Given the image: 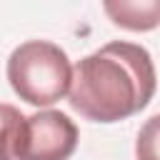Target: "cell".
Returning <instances> with one entry per match:
<instances>
[{
	"instance_id": "6da1fadb",
	"label": "cell",
	"mask_w": 160,
	"mask_h": 160,
	"mask_svg": "<svg viewBox=\"0 0 160 160\" xmlns=\"http://www.w3.org/2000/svg\"><path fill=\"white\" fill-rule=\"evenodd\" d=\"M155 65L135 42H108L72 68L70 105L88 120L118 122L140 112L155 95Z\"/></svg>"
},
{
	"instance_id": "7a4b0ae2",
	"label": "cell",
	"mask_w": 160,
	"mask_h": 160,
	"mask_svg": "<svg viewBox=\"0 0 160 160\" xmlns=\"http://www.w3.org/2000/svg\"><path fill=\"white\" fill-rule=\"evenodd\" d=\"M8 80L30 105H52L70 92L72 65L68 52L50 40H28L8 58Z\"/></svg>"
},
{
	"instance_id": "3957f363",
	"label": "cell",
	"mask_w": 160,
	"mask_h": 160,
	"mask_svg": "<svg viewBox=\"0 0 160 160\" xmlns=\"http://www.w3.org/2000/svg\"><path fill=\"white\" fill-rule=\"evenodd\" d=\"M78 148V128L60 110H40L22 120L15 160H68Z\"/></svg>"
},
{
	"instance_id": "277c9868",
	"label": "cell",
	"mask_w": 160,
	"mask_h": 160,
	"mask_svg": "<svg viewBox=\"0 0 160 160\" xmlns=\"http://www.w3.org/2000/svg\"><path fill=\"white\" fill-rule=\"evenodd\" d=\"M108 18L135 32H145L160 25V0H105L102 2Z\"/></svg>"
},
{
	"instance_id": "5b68a950",
	"label": "cell",
	"mask_w": 160,
	"mask_h": 160,
	"mask_svg": "<svg viewBox=\"0 0 160 160\" xmlns=\"http://www.w3.org/2000/svg\"><path fill=\"white\" fill-rule=\"evenodd\" d=\"M25 115L8 102H0V160H15V142Z\"/></svg>"
},
{
	"instance_id": "8992f818",
	"label": "cell",
	"mask_w": 160,
	"mask_h": 160,
	"mask_svg": "<svg viewBox=\"0 0 160 160\" xmlns=\"http://www.w3.org/2000/svg\"><path fill=\"white\" fill-rule=\"evenodd\" d=\"M138 160H160V112L148 118L135 140Z\"/></svg>"
}]
</instances>
